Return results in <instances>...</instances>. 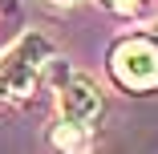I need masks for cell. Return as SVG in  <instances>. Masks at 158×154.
<instances>
[{
    "label": "cell",
    "mask_w": 158,
    "mask_h": 154,
    "mask_svg": "<svg viewBox=\"0 0 158 154\" xmlns=\"http://www.w3.org/2000/svg\"><path fill=\"white\" fill-rule=\"evenodd\" d=\"M53 61V45L41 33H24L16 37L4 53H0V98L8 102H24L37 94V85Z\"/></svg>",
    "instance_id": "obj_1"
},
{
    "label": "cell",
    "mask_w": 158,
    "mask_h": 154,
    "mask_svg": "<svg viewBox=\"0 0 158 154\" xmlns=\"http://www.w3.org/2000/svg\"><path fill=\"white\" fill-rule=\"evenodd\" d=\"M102 4H106V8H114V12H130L138 0H102Z\"/></svg>",
    "instance_id": "obj_5"
},
{
    "label": "cell",
    "mask_w": 158,
    "mask_h": 154,
    "mask_svg": "<svg viewBox=\"0 0 158 154\" xmlns=\"http://www.w3.org/2000/svg\"><path fill=\"white\" fill-rule=\"evenodd\" d=\"M110 73L122 89H158V41L126 37L110 53Z\"/></svg>",
    "instance_id": "obj_2"
},
{
    "label": "cell",
    "mask_w": 158,
    "mask_h": 154,
    "mask_svg": "<svg viewBox=\"0 0 158 154\" xmlns=\"http://www.w3.org/2000/svg\"><path fill=\"white\" fill-rule=\"evenodd\" d=\"M45 4H53V8H69V4H77V0H45Z\"/></svg>",
    "instance_id": "obj_6"
},
{
    "label": "cell",
    "mask_w": 158,
    "mask_h": 154,
    "mask_svg": "<svg viewBox=\"0 0 158 154\" xmlns=\"http://www.w3.org/2000/svg\"><path fill=\"white\" fill-rule=\"evenodd\" d=\"M53 146L61 154H89V130H77V126H69V122H61V126L53 130Z\"/></svg>",
    "instance_id": "obj_4"
},
{
    "label": "cell",
    "mask_w": 158,
    "mask_h": 154,
    "mask_svg": "<svg viewBox=\"0 0 158 154\" xmlns=\"http://www.w3.org/2000/svg\"><path fill=\"white\" fill-rule=\"evenodd\" d=\"M57 110H61V122H69L77 130H93V122L102 118L106 102H102V89L89 77H69L57 94Z\"/></svg>",
    "instance_id": "obj_3"
}]
</instances>
